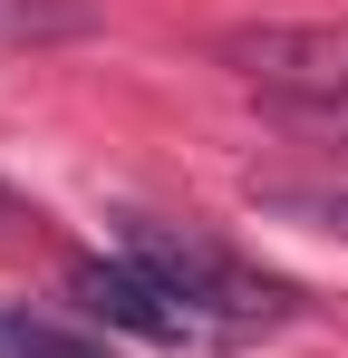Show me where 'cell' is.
Segmentation results:
<instances>
[{
    "instance_id": "3",
    "label": "cell",
    "mask_w": 348,
    "mask_h": 358,
    "mask_svg": "<svg viewBox=\"0 0 348 358\" xmlns=\"http://www.w3.org/2000/svg\"><path fill=\"white\" fill-rule=\"evenodd\" d=\"M252 203L261 213H290V223H310V233L348 242V184H252Z\"/></svg>"
},
{
    "instance_id": "4",
    "label": "cell",
    "mask_w": 348,
    "mask_h": 358,
    "mask_svg": "<svg viewBox=\"0 0 348 358\" xmlns=\"http://www.w3.org/2000/svg\"><path fill=\"white\" fill-rule=\"evenodd\" d=\"M0 223H20V203H10V194H0Z\"/></svg>"
},
{
    "instance_id": "1",
    "label": "cell",
    "mask_w": 348,
    "mask_h": 358,
    "mask_svg": "<svg viewBox=\"0 0 348 358\" xmlns=\"http://www.w3.org/2000/svg\"><path fill=\"white\" fill-rule=\"evenodd\" d=\"M78 300L107 329L145 339V349H174V358L252 349L261 329H281L300 310V291L271 281V271H252L242 252H223L203 233H155V223H136L116 252L78 262Z\"/></svg>"
},
{
    "instance_id": "2",
    "label": "cell",
    "mask_w": 348,
    "mask_h": 358,
    "mask_svg": "<svg viewBox=\"0 0 348 358\" xmlns=\"http://www.w3.org/2000/svg\"><path fill=\"white\" fill-rule=\"evenodd\" d=\"M0 358H107V339L68 329L49 310H0Z\"/></svg>"
}]
</instances>
